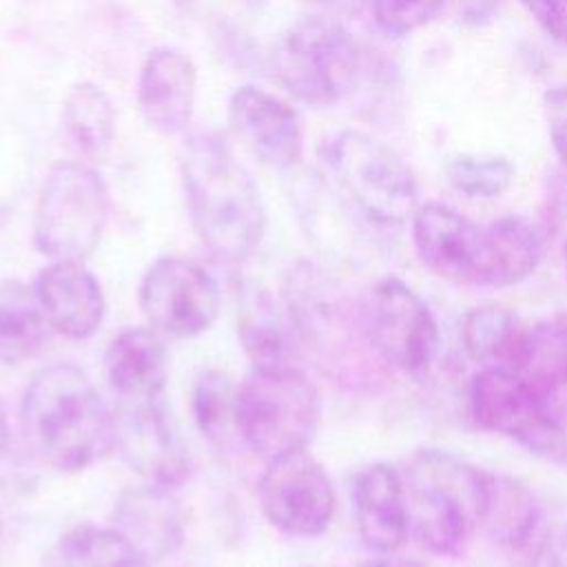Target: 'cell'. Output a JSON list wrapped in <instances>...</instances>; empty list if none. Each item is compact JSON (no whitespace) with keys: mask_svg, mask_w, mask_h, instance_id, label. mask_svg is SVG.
Returning a JSON list of instances; mask_svg holds the SVG:
<instances>
[{"mask_svg":"<svg viewBox=\"0 0 567 567\" xmlns=\"http://www.w3.org/2000/svg\"><path fill=\"white\" fill-rule=\"evenodd\" d=\"M182 184L208 252L228 264L246 259L264 235L266 215L259 188L233 148L219 135H195L182 157Z\"/></svg>","mask_w":567,"mask_h":567,"instance_id":"obj_1","label":"cell"},{"mask_svg":"<svg viewBox=\"0 0 567 567\" xmlns=\"http://www.w3.org/2000/svg\"><path fill=\"white\" fill-rule=\"evenodd\" d=\"M29 447L51 467L75 472L113 445V416L91 379L71 363L38 370L22 396Z\"/></svg>","mask_w":567,"mask_h":567,"instance_id":"obj_2","label":"cell"},{"mask_svg":"<svg viewBox=\"0 0 567 567\" xmlns=\"http://www.w3.org/2000/svg\"><path fill=\"white\" fill-rule=\"evenodd\" d=\"M410 527L423 547L439 556H458L481 520L483 470L439 452L423 450L405 470Z\"/></svg>","mask_w":567,"mask_h":567,"instance_id":"obj_3","label":"cell"},{"mask_svg":"<svg viewBox=\"0 0 567 567\" xmlns=\"http://www.w3.org/2000/svg\"><path fill=\"white\" fill-rule=\"evenodd\" d=\"M319 414V392L295 365L252 370L237 388V432L266 463L306 450Z\"/></svg>","mask_w":567,"mask_h":567,"instance_id":"obj_4","label":"cell"},{"mask_svg":"<svg viewBox=\"0 0 567 567\" xmlns=\"http://www.w3.org/2000/svg\"><path fill=\"white\" fill-rule=\"evenodd\" d=\"M277 80L301 102L330 106L348 97L359 80V49L350 31L328 18L295 22L272 53Z\"/></svg>","mask_w":567,"mask_h":567,"instance_id":"obj_5","label":"cell"},{"mask_svg":"<svg viewBox=\"0 0 567 567\" xmlns=\"http://www.w3.org/2000/svg\"><path fill=\"white\" fill-rule=\"evenodd\" d=\"M109 219V190L97 171L80 162L55 164L40 190L33 239L53 261L89 257Z\"/></svg>","mask_w":567,"mask_h":567,"instance_id":"obj_6","label":"cell"},{"mask_svg":"<svg viewBox=\"0 0 567 567\" xmlns=\"http://www.w3.org/2000/svg\"><path fill=\"white\" fill-rule=\"evenodd\" d=\"M326 159L357 204L377 224H403L419 208L416 177L385 142L363 131H339L326 146Z\"/></svg>","mask_w":567,"mask_h":567,"instance_id":"obj_7","label":"cell"},{"mask_svg":"<svg viewBox=\"0 0 567 567\" xmlns=\"http://www.w3.org/2000/svg\"><path fill=\"white\" fill-rule=\"evenodd\" d=\"M470 410L478 427L514 439L549 463L567 465V432L551 401L520 374L483 368L470 385Z\"/></svg>","mask_w":567,"mask_h":567,"instance_id":"obj_8","label":"cell"},{"mask_svg":"<svg viewBox=\"0 0 567 567\" xmlns=\"http://www.w3.org/2000/svg\"><path fill=\"white\" fill-rule=\"evenodd\" d=\"M365 332L390 365L412 379L427 377L439 350V326L405 281L399 277L377 281L365 303Z\"/></svg>","mask_w":567,"mask_h":567,"instance_id":"obj_9","label":"cell"},{"mask_svg":"<svg viewBox=\"0 0 567 567\" xmlns=\"http://www.w3.org/2000/svg\"><path fill=\"white\" fill-rule=\"evenodd\" d=\"M257 496L264 516L292 536L323 534L334 514L332 483L306 450L268 461Z\"/></svg>","mask_w":567,"mask_h":567,"instance_id":"obj_10","label":"cell"},{"mask_svg":"<svg viewBox=\"0 0 567 567\" xmlns=\"http://www.w3.org/2000/svg\"><path fill=\"white\" fill-rule=\"evenodd\" d=\"M140 306L159 332L193 337L215 321L219 290L215 279L193 259L162 257L142 279Z\"/></svg>","mask_w":567,"mask_h":567,"instance_id":"obj_11","label":"cell"},{"mask_svg":"<svg viewBox=\"0 0 567 567\" xmlns=\"http://www.w3.org/2000/svg\"><path fill=\"white\" fill-rule=\"evenodd\" d=\"M113 443L126 465L148 485L168 489L188 478V454L155 399L124 401L113 416Z\"/></svg>","mask_w":567,"mask_h":567,"instance_id":"obj_12","label":"cell"},{"mask_svg":"<svg viewBox=\"0 0 567 567\" xmlns=\"http://www.w3.org/2000/svg\"><path fill=\"white\" fill-rule=\"evenodd\" d=\"M412 241L419 259L434 275L481 286L485 226H476L450 206L430 202L412 215Z\"/></svg>","mask_w":567,"mask_h":567,"instance_id":"obj_13","label":"cell"},{"mask_svg":"<svg viewBox=\"0 0 567 567\" xmlns=\"http://www.w3.org/2000/svg\"><path fill=\"white\" fill-rule=\"evenodd\" d=\"M228 122L264 164L284 171L301 159L303 120L281 97L257 86H239L228 102Z\"/></svg>","mask_w":567,"mask_h":567,"instance_id":"obj_14","label":"cell"},{"mask_svg":"<svg viewBox=\"0 0 567 567\" xmlns=\"http://www.w3.org/2000/svg\"><path fill=\"white\" fill-rule=\"evenodd\" d=\"M195 95L197 69L186 53L159 47L146 55L137 78V106L151 128L182 133L193 117Z\"/></svg>","mask_w":567,"mask_h":567,"instance_id":"obj_15","label":"cell"},{"mask_svg":"<svg viewBox=\"0 0 567 567\" xmlns=\"http://www.w3.org/2000/svg\"><path fill=\"white\" fill-rule=\"evenodd\" d=\"M35 297L49 328L69 339H89L102 323L104 297L82 261H51L35 281Z\"/></svg>","mask_w":567,"mask_h":567,"instance_id":"obj_16","label":"cell"},{"mask_svg":"<svg viewBox=\"0 0 567 567\" xmlns=\"http://www.w3.org/2000/svg\"><path fill=\"white\" fill-rule=\"evenodd\" d=\"M117 529L144 558L162 560L184 543V523L177 501L166 487L144 485L124 489L113 507Z\"/></svg>","mask_w":567,"mask_h":567,"instance_id":"obj_17","label":"cell"},{"mask_svg":"<svg viewBox=\"0 0 567 567\" xmlns=\"http://www.w3.org/2000/svg\"><path fill=\"white\" fill-rule=\"evenodd\" d=\"M354 516L363 545L377 554L396 551L410 532L405 487L388 463L368 465L354 483Z\"/></svg>","mask_w":567,"mask_h":567,"instance_id":"obj_18","label":"cell"},{"mask_svg":"<svg viewBox=\"0 0 567 567\" xmlns=\"http://www.w3.org/2000/svg\"><path fill=\"white\" fill-rule=\"evenodd\" d=\"M237 332L255 370L292 365V337L297 330L286 301H277L266 286L244 284L239 295Z\"/></svg>","mask_w":567,"mask_h":567,"instance_id":"obj_19","label":"cell"},{"mask_svg":"<svg viewBox=\"0 0 567 567\" xmlns=\"http://www.w3.org/2000/svg\"><path fill=\"white\" fill-rule=\"evenodd\" d=\"M166 348L148 328L122 330L104 354V374L122 401H153L168 374Z\"/></svg>","mask_w":567,"mask_h":567,"instance_id":"obj_20","label":"cell"},{"mask_svg":"<svg viewBox=\"0 0 567 567\" xmlns=\"http://www.w3.org/2000/svg\"><path fill=\"white\" fill-rule=\"evenodd\" d=\"M461 337L465 352L492 370L518 372L529 339V326L507 306L487 301L463 317Z\"/></svg>","mask_w":567,"mask_h":567,"instance_id":"obj_21","label":"cell"},{"mask_svg":"<svg viewBox=\"0 0 567 567\" xmlns=\"http://www.w3.org/2000/svg\"><path fill=\"white\" fill-rule=\"evenodd\" d=\"M543 257V235L523 215H505L485 226L481 286L505 288L534 272Z\"/></svg>","mask_w":567,"mask_h":567,"instance_id":"obj_22","label":"cell"},{"mask_svg":"<svg viewBox=\"0 0 567 567\" xmlns=\"http://www.w3.org/2000/svg\"><path fill=\"white\" fill-rule=\"evenodd\" d=\"M540 520V505L534 492L518 478L483 472L481 520L485 534L512 549H523Z\"/></svg>","mask_w":567,"mask_h":567,"instance_id":"obj_23","label":"cell"},{"mask_svg":"<svg viewBox=\"0 0 567 567\" xmlns=\"http://www.w3.org/2000/svg\"><path fill=\"white\" fill-rule=\"evenodd\" d=\"M47 319L35 290L18 281L0 284V363L18 365L47 341Z\"/></svg>","mask_w":567,"mask_h":567,"instance_id":"obj_24","label":"cell"},{"mask_svg":"<svg viewBox=\"0 0 567 567\" xmlns=\"http://www.w3.org/2000/svg\"><path fill=\"white\" fill-rule=\"evenodd\" d=\"M62 126L75 151L102 155L115 137V109L97 84L78 82L64 95Z\"/></svg>","mask_w":567,"mask_h":567,"instance_id":"obj_25","label":"cell"},{"mask_svg":"<svg viewBox=\"0 0 567 567\" xmlns=\"http://www.w3.org/2000/svg\"><path fill=\"white\" fill-rule=\"evenodd\" d=\"M62 567H148L144 558L117 529L91 523L69 529L60 540Z\"/></svg>","mask_w":567,"mask_h":567,"instance_id":"obj_26","label":"cell"},{"mask_svg":"<svg viewBox=\"0 0 567 567\" xmlns=\"http://www.w3.org/2000/svg\"><path fill=\"white\" fill-rule=\"evenodd\" d=\"M443 171L447 184L472 199L501 197L514 182V164L494 153H458Z\"/></svg>","mask_w":567,"mask_h":567,"instance_id":"obj_27","label":"cell"},{"mask_svg":"<svg viewBox=\"0 0 567 567\" xmlns=\"http://www.w3.org/2000/svg\"><path fill=\"white\" fill-rule=\"evenodd\" d=\"M193 412L199 432L213 443H226L230 432H237V390L226 374L206 372L199 379L193 394Z\"/></svg>","mask_w":567,"mask_h":567,"instance_id":"obj_28","label":"cell"},{"mask_svg":"<svg viewBox=\"0 0 567 567\" xmlns=\"http://www.w3.org/2000/svg\"><path fill=\"white\" fill-rule=\"evenodd\" d=\"M445 0H372V13L381 31L403 38L425 27Z\"/></svg>","mask_w":567,"mask_h":567,"instance_id":"obj_29","label":"cell"},{"mask_svg":"<svg viewBox=\"0 0 567 567\" xmlns=\"http://www.w3.org/2000/svg\"><path fill=\"white\" fill-rule=\"evenodd\" d=\"M551 146L567 168V86H554L543 100Z\"/></svg>","mask_w":567,"mask_h":567,"instance_id":"obj_30","label":"cell"},{"mask_svg":"<svg viewBox=\"0 0 567 567\" xmlns=\"http://www.w3.org/2000/svg\"><path fill=\"white\" fill-rule=\"evenodd\" d=\"M536 24L558 44H567V0H520Z\"/></svg>","mask_w":567,"mask_h":567,"instance_id":"obj_31","label":"cell"},{"mask_svg":"<svg viewBox=\"0 0 567 567\" xmlns=\"http://www.w3.org/2000/svg\"><path fill=\"white\" fill-rule=\"evenodd\" d=\"M498 0H458V16L465 24L481 27L496 13Z\"/></svg>","mask_w":567,"mask_h":567,"instance_id":"obj_32","label":"cell"},{"mask_svg":"<svg viewBox=\"0 0 567 567\" xmlns=\"http://www.w3.org/2000/svg\"><path fill=\"white\" fill-rule=\"evenodd\" d=\"M543 567H567V529H563L540 558Z\"/></svg>","mask_w":567,"mask_h":567,"instance_id":"obj_33","label":"cell"},{"mask_svg":"<svg viewBox=\"0 0 567 567\" xmlns=\"http://www.w3.org/2000/svg\"><path fill=\"white\" fill-rule=\"evenodd\" d=\"M361 567H427L421 560H412V558H392V556H383V558H374L363 563Z\"/></svg>","mask_w":567,"mask_h":567,"instance_id":"obj_34","label":"cell"},{"mask_svg":"<svg viewBox=\"0 0 567 567\" xmlns=\"http://www.w3.org/2000/svg\"><path fill=\"white\" fill-rule=\"evenodd\" d=\"M7 441H9V430H7V421H4V412L0 405V456L7 450Z\"/></svg>","mask_w":567,"mask_h":567,"instance_id":"obj_35","label":"cell"},{"mask_svg":"<svg viewBox=\"0 0 567 567\" xmlns=\"http://www.w3.org/2000/svg\"><path fill=\"white\" fill-rule=\"evenodd\" d=\"M4 551V525H2V518H0V556Z\"/></svg>","mask_w":567,"mask_h":567,"instance_id":"obj_36","label":"cell"},{"mask_svg":"<svg viewBox=\"0 0 567 567\" xmlns=\"http://www.w3.org/2000/svg\"><path fill=\"white\" fill-rule=\"evenodd\" d=\"M177 4H188V2H193V0H175Z\"/></svg>","mask_w":567,"mask_h":567,"instance_id":"obj_37","label":"cell"},{"mask_svg":"<svg viewBox=\"0 0 567 567\" xmlns=\"http://www.w3.org/2000/svg\"><path fill=\"white\" fill-rule=\"evenodd\" d=\"M565 257H567V244H565Z\"/></svg>","mask_w":567,"mask_h":567,"instance_id":"obj_38","label":"cell"}]
</instances>
